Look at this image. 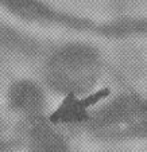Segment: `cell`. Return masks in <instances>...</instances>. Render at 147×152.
<instances>
[{"label":"cell","mask_w":147,"mask_h":152,"mask_svg":"<svg viewBox=\"0 0 147 152\" xmlns=\"http://www.w3.org/2000/svg\"><path fill=\"white\" fill-rule=\"evenodd\" d=\"M39 102V90L34 86L22 83L12 90V104L19 109L30 112L37 109Z\"/></svg>","instance_id":"obj_1"}]
</instances>
